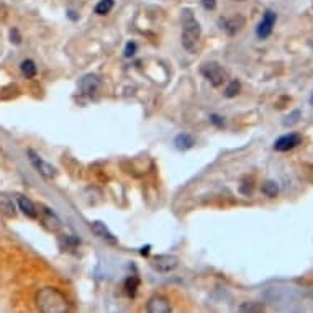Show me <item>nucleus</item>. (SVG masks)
Segmentation results:
<instances>
[{"label": "nucleus", "mask_w": 313, "mask_h": 313, "mask_svg": "<svg viewBox=\"0 0 313 313\" xmlns=\"http://www.w3.org/2000/svg\"><path fill=\"white\" fill-rule=\"evenodd\" d=\"M43 223H46L48 228H51V230H57V228L61 227L59 218H57L53 212H51L49 208H43Z\"/></svg>", "instance_id": "nucleus-15"}, {"label": "nucleus", "mask_w": 313, "mask_h": 313, "mask_svg": "<svg viewBox=\"0 0 313 313\" xmlns=\"http://www.w3.org/2000/svg\"><path fill=\"white\" fill-rule=\"evenodd\" d=\"M310 104L313 105V93H311V97H310Z\"/></svg>", "instance_id": "nucleus-27"}, {"label": "nucleus", "mask_w": 313, "mask_h": 313, "mask_svg": "<svg viewBox=\"0 0 313 313\" xmlns=\"http://www.w3.org/2000/svg\"><path fill=\"white\" fill-rule=\"evenodd\" d=\"M275 21H277V15H275L272 10H267V12L264 13L263 20H261L258 30H256V33H258V36H259L261 40H266V38H269V36H271V33H272V30H274Z\"/></svg>", "instance_id": "nucleus-8"}, {"label": "nucleus", "mask_w": 313, "mask_h": 313, "mask_svg": "<svg viewBox=\"0 0 313 313\" xmlns=\"http://www.w3.org/2000/svg\"><path fill=\"white\" fill-rule=\"evenodd\" d=\"M0 213L5 215V216H15L17 215V210H15V203L10 197H7V195L0 194Z\"/></svg>", "instance_id": "nucleus-13"}, {"label": "nucleus", "mask_w": 313, "mask_h": 313, "mask_svg": "<svg viewBox=\"0 0 313 313\" xmlns=\"http://www.w3.org/2000/svg\"><path fill=\"white\" fill-rule=\"evenodd\" d=\"M298 116H300V110L292 112V113L287 116V120H284V125H286V127H287V125H294V123L298 121Z\"/></svg>", "instance_id": "nucleus-23"}, {"label": "nucleus", "mask_w": 313, "mask_h": 313, "mask_svg": "<svg viewBox=\"0 0 313 313\" xmlns=\"http://www.w3.org/2000/svg\"><path fill=\"white\" fill-rule=\"evenodd\" d=\"M90 231L96 235L97 238L104 239V241H108V243H116V238L110 233L107 227L102 222H93L90 223Z\"/></svg>", "instance_id": "nucleus-10"}, {"label": "nucleus", "mask_w": 313, "mask_h": 313, "mask_svg": "<svg viewBox=\"0 0 313 313\" xmlns=\"http://www.w3.org/2000/svg\"><path fill=\"white\" fill-rule=\"evenodd\" d=\"M225 30L228 32V35H236L241 28L244 26V17L241 15H235V17H231L228 20H225Z\"/></svg>", "instance_id": "nucleus-12"}, {"label": "nucleus", "mask_w": 313, "mask_h": 313, "mask_svg": "<svg viewBox=\"0 0 313 313\" xmlns=\"http://www.w3.org/2000/svg\"><path fill=\"white\" fill-rule=\"evenodd\" d=\"M113 5H115L113 0H100V2L96 5V13L97 15H107V13L112 12Z\"/></svg>", "instance_id": "nucleus-18"}, {"label": "nucleus", "mask_w": 313, "mask_h": 313, "mask_svg": "<svg viewBox=\"0 0 313 313\" xmlns=\"http://www.w3.org/2000/svg\"><path fill=\"white\" fill-rule=\"evenodd\" d=\"M239 2H241V0H239Z\"/></svg>", "instance_id": "nucleus-28"}, {"label": "nucleus", "mask_w": 313, "mask_h": 313, "mask_svg": "<svg viewBox=\"0 0 313 313\" xmlns=\"http://www.w3.org/2000/svg\"><path fill=\"white\" fill-rule=\"evenodd\" d=\"M17 202H18V207L20 210L23 212L28 218H38V210H36L35 203L26 199L25 195H17Z\"/></svg>", "instance_id": "nucleus-11"}, {"label": "nucleus", "mask_w": 313, "mask_h": 313, "mask_svg": "<svg viewBox=\"0 0 313 313\" xmlns=\"http://www.w3.org/2000/svg\"><path fill=\"white\" fill-rule=\"evenodd\" d=\"M36 307L40 313H69L68 297L56 287H43L36 294Z\"/></svg>", "instance_id": "nucleus-1"}, {"label": "nucleus", "mask_w": 313, "mask_h": 313, "mask_svg": "<svg viewBox=\"0 0 313 313\" xmlns=\"http://www.w3.org/2000/svg\"><path fill=\"white\" fill-rule=\"evenodd\" d=\"M151 266L158 272H171L179 266V259L174 254H158L151 259Z\"/></svg>", "instance_id": "nucleus-5"}, {"label": "nucleus", "mask_w": 313, "mask_h": 313, "mask_svg": "<svg viewBox=\"0 0 313 313\" xmlns=\"http://www.w3.org/2000/svg\"><path fill=\"white\" fill-rule=\"evenodd\" d=\"M138 286H140V279L136 277V275H132V277H128L125 280V290H127V294L128 295H135L136 294V290H138Z\"/></svg>", "instance_id": "nucleus-19"}, {"label": "nucleus", "mask_w": 313, "mask_h": 313, "mask_svg": "<svg viewBox=\"0 0 313 313\" xmlns=\"http://www.w3.org/2000/svg\"><path fill=\"white\" fill-rule=\"evenodd\" d=\"M210 121H212L216 128H223V127H225V120H223V116L216 115V113L210 115Z\"/></svg>", "instance_id": "nucleus-24"}, {"label": "nucleus", "mask_w": 313, "mask_h": 313, "mask_svg": "<svg viewBox=\"0 0 313 313\" xmlns=\"http://www.w3.org/2000/svg\"><path fill=\"white\" fill-rule=\"evenodd\" d=\"M302 141H303L302 135H298V133H289V135L280 136L279 140L274 143V149H275V151H280V152L290 151V149L297 148L298 144H302Z\"/></svg>", "instance_id": "nucleus-7"}, {"label": "nucleus", "mask_w": 313, "mask_h": 313, "mask_svg": "<svg viewBox=\"0 0 313 313\" xmlns=\"http://www.w3.org/2000/svg\"><path fill=\"white\" fill-rule=\"evenodd\" d=\"M174 144H176V148L179 151H187V149H191L194 148V144H195V140L191 136V135H187V133H180L176 136V140H174Z\"/></svg>", "instance_id": "nucleus-14"}, {"label": "nucleus", "mask_w": 313, "mask_h": 313, "mask_svg": "<svg viewBox=\"0 0 313 313\" xmlns=\"http://www.w3.org/2000/svg\"><path fill=\"white\" fill-rule=\"evenodd\" d=\"M241 311L243 313H263L264 307L258 302H246L241 305Z\"/></svg>", "instance_id": "nucleus-20"}, {"label": "nucleus", "mask_w": 313, "mask_h": 313, "mask_svg": "<svg viewBox=\"0 0 313 313\" xmlns=\"http://www.w3.org/2000/svg\"><path fill=\"white\" fill-rule=\"evenodd\" d=\"M200 72H202V76L205 77L213 87H220L228 81V71L225 69L223 66H220L218 62L203 64Z\"/></svg>", "instance_id": "nucleus-3"}, {"label": "nucleus", "mask_w": 313, "mask_h": 313, "mask_svg": "<svg viewBox=\"0 0 313 313\" xmlns=\"http://www.w3.org/2000/svg\"><path fill=\"white\" fill-rule=\"evenodd\" d=\"M10 41L15 43V45H20V43H21V36H20L17 28H13V30L10 32Z\"/></svg>", "instance_id": "nucleus-25"}, {"label": "nucleus", "mask_w": 313, "mask_h": 313, "mask_svg": "<svg viewBox=\"0 0 313 313\" xmlns=\"http://www.w3.org/2000/svg\"><path fill=\"white\" fill-rule=\"evenodd\" d=\"M239 90H241V84H239L238 81H231L227 85V89H225V97H228V99L236 97L239 93Z\"/></svg>", "instance_id": "nucleus-21"}, {"label": "nucleus", "mask_w": 313, "mask_h": 313, "mask_svg": "<svg viewBox=\"0 0 313 313\" xmlns=\"http://www.w3.org/2000/svg\"><path fill=\"white\" fill-rule=\"evenodd\" d=\"M263 194L266 195V197H277V194H279V185H277V182H274V180H266L264 184H263Z\"/></svg>", "instance_id": "nucleus-17"}, {"label": "nucleus", "mask_w": 313, "mask_h": 313, "mask_svg": "<svg viewBox=\"0 0 313 313\" xmlns=\"http://www.w3.org/2000/svg\"><path fill=\"white\" fill-rule=\"evenodd\" d=\"M169 298L164 295H152L146 303V313H171Z\"/></svg>", "instance_id": "nucleus-6"}, {"label": "nucleus", "mask_w": 313, "mask_h": 313, "mask_svg": "<svg viewBox=\"0 0 313 313\" xmlns=\"http://www.w3.org/2000/svg\"><path fill=\"white\" fill-rule=\"evenodd\" d=\"M100 87V79L96 74H87L81 79L79 82V89H81V93L84 96H93Z\"/></svg>", "instance_id": "nucleus-9"}, {"label": "nucleus", "mask_w": 313, "mask_h": 313, "mask_svg": "<svg viewBox=\"0 0 313 313\" xmlns=\"http://www.w3.org/2000/svg\"><path fill=\"white\" fill-rule=\"evenodd\" d=\"M136 49H138L136 43L135 41H128L127 46H125V51H123V54H125V57H132V56H135Z\"/></svg>", "instance_id": "nucleus-22"}, {"label": "nucleus", "mask_w": 313, "mask_h": 313, "mask_svg": "<svg viewBox=\"0 0 313 313\" xmlns=\"http://www.w3.org/2000/svg\"><path fill=\"white\" fill-rule=\"evenodd\" d=\"M202 28L200 23L195 20L192 10L182 12V46H184L189 53H195L200 41Z\"/></svg>", "instance_id": "nucleus-2"}, {"label": "nucleus", "mask_w": 313, "mask_h": 313, "mask_svg": "<svg viewBox=\"0 0 313 313\" xmlns=\"http://www.w3.org/2000/svg\"><path fill=\"white\" fill-rule=\"evenodd\" d=\"M202 5L205 10H213L216 7V0H202Z\"/></svg>", "instance_id": "nucleus-26"}, {"label": "nucleus", "mask_w": 313, "mask_h": 313, "mask_svg": "<svg viewBox=\"0 0 313 313\" xmlns=\"http://www.w3.org/2000/svg\"><path fill=\"white\" fill-rule=\"evenodd\" d=\"M28 156H30V161L35 166V169L38 171L45 179H54L57 176V169H56V167L53 164L46 163L45 159L36 154L33 149H28Z\"/></svg>", "instance_id": "nucleus-4"}, {"label": "nucleus", "mask_w": 313, "mask_h": 313, "mask_svg": "<svg viewBox=\"0 0 313 313\" xmlns=\"http://www.w3.org/2000/svg\"><path fill=\"white\" fill-rule=\"evenodd\" d=\"M20 69H21V74L26 79H33L36 76V64L32 59H25L20 64Z\"/></svg>", "instance_id": "nucleus-16"}]
</instances>
